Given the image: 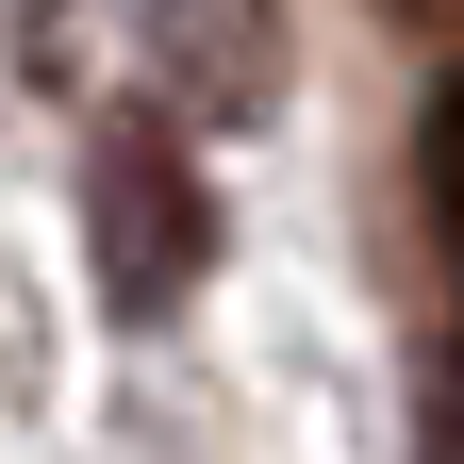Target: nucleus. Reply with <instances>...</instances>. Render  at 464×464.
<instances>
[{
  "mask_svg": "<svg viewBox=\"0 0 464 464\" xmlns=\"http://www.w3.org/2000/svg\"><path fill=\"white\" fill-rule=\"evenodd\" d=\"M150 34H166L199 116H266L282 100V0H150Z\"/></svg>",
  "mask_w": 464,
  "mask_h": 464,
  "instance_id": "nucleus-2",
  "label": "nucleus"
},
{
  "mask_svg": "<svg viewBox=\"0 0 464 464\" xmlns=\"http://www.w3.org/2000/svg\"><path fill=\"white\" fill-rule=\"evenodd\" d=\"M83 199H100V299L116 315H166L216 266V199H199V166L166 133H100V183Z\"/></svg>",
  "mask_w": 464,
  "mask_h": 464,
  "instance_id": "nucleus-1",
  "label": "nucleus"
},
{
  "mask_svg": "<svg viewBox=\"0 0 464 464\" xmlns=\"http://www.w3.org/2000/svg\"><path fill=\"white\" fill-rule=\"evenodd\" d=\"M431 249L464 266V67L431 83Z\"/></svg>",
  "mask_w": 464,
  "mask_h": 464,
  "instance_id": "nucleus-3",
  "label": "nucleus"
}]
</instances>
